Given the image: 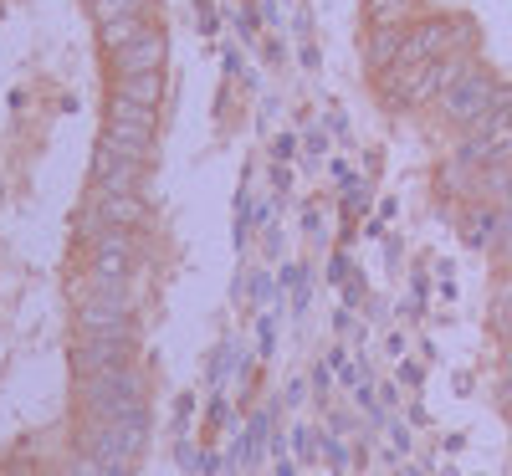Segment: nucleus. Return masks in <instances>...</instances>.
Here are the masks:
<instances>
[{
  "mask_svg": "<svg viewBox=\"0 0 512 476\" xmlns=\"http://www.w3.org/2000/svg\"><path fill=\"white\" fill-rule=\"evenodd\" d=\"M497 231H502V205H466L461 210V241L466 246H477V251H487V246H497Z\"/></svg>",
  "mask_w": 512,
  "mask_h": 476,
  "instance_id": "7",
  "label": "nucleus"
},
{
  "mask_svg": "<svg viewBox=\"0 0 512 476\" xmlns=\"http://www.w3.org/2000/svg\"><path fill=\"white\" fill-rule=\"evenodd\" d=\"M144 159H149V154H134V149H123V144H113V139H98L93 185H98V190H139Z\"/></svg>",
  "mask_w": 512,
  "mask_h": 476,
  "instance_id": "4",
  "label": "nucleus"
},
{
  "mask_svg": "<svg viewBox=\"0 0 512 476\" xmlns=\"http://www.w3.org/2000/svg\"><path fill=\"white\" fill-rule=\"evenodd\" d=\"M98 31H103V47H108V52H118V47H128V41H134V36L144 31V11L118 16V21H103Z\"/></svg>",
  "mask_w": 512,
  "mask_h": 476,
  "instance_id": "12",
  "label": "nucleus"
},
{
  "mask_svg": "<svg viewBox=\"0 0 512 476\" xmlns=\"http://www.w3.org/2000/svg\"><path fill=\"white\" fill-rule=\"evenodd\" d=\"M88 11H93V21L103 26V21H118V16L144 11V0H88Z\"/></svg>",
  "mask_w": 512,
  "mask_h": 476,
  "instance_id": "14",
  "label": "nucleus"
},
{
  "mask_svg": "<svg viewBox=\"0 0 512 476\" xmlns=\"http://www.w3.org/2000/svg\"><path fill=\"white\" fill-rule=\"evenodd\" d=\"M415 0H369V26H410Z\"/></svg>",
  "mask_w": 512,
  "mask_h": 476,
  "instance_id": "13",
  "label": "nucleus"
},
{
  "mask_svg": "<svg viewBox=\"0 0 512 476\" xmlns=\"http://www.w3.org/2000/svg\"><path fill=\"white\" fill-rule=\"evenodd\" d=\"M159 108H144V103H128V98H108V128H103V139L123 144V149H134V154H149L154 144V118Z\"/></svg>",
  "mask_w": 512,
  "mask_h": 476,
  "instance_id": "3",
  "label": "nucleus"
},
{
  "mask_svg": "<svg viewBox=\"0 0 512 476\" xmlns=\"http://www.w3.org/2000/svg\"><path fill=\"white\" fill-rule=\"evenodd\" d=\"M118 98H128V103H144V108H159V98H164V77L159 72H139V77H118V88H113Z\"/></svg>",
  "mask_w": 512,
  "mask_h": 476,
  "instance_id": "11",
  "label": "nucleus"
},
{
  "mask_svg": "<svg viewBox=\"0 0 512 476\" xmlns=\"http://www.w3.org/2000/svg\"><path fill=\"white\" fill-rule=\"evenodd\" d=\"M128 262H134V246H128V231H103V241L93 246V277L123 282Z\"/></svg>",
  "mask_w": 512,
  "mask_h": 476,
  "instance_id": "8",
  "label": "nucleus"
},
{
  "mask_svg": "<svg viewBox=\"0 0 512 476\" xmlns=\"http://www.w3.org/2000/svg\"><path fill=\"white\" fill-rule=\"evenodd\" d=\"M77 369H88V374H108L123 364V338H93V343H82V349L72 354Z\"/></svg>",
  "mask_w": 512,
  "mask_h": 476,
  "instance_id": "10",
  "label": "nucleus"
},
{
  "mask_svg": "<svg viewBox=\"0 0 512 476\" xmlns=\"http://www.w3.org/2000/svg\"><path fill=\"white\" fill-rule=\"evenodd\" d=\"M436 103H441L446 123H456V128H472V123L492 118V108H497V82H492L482 67H466V77L456 82V88H446Z\"/></svg>",
  "mask_w": 512,
  "mask_h": 476,
  "instance_id": "1",
  "label": "nucleus"
},
{
  "mask_svg": "<svg viewBox=\"0 0 512 476\" xmlns=\"http://www.w3.org/2000/svg\"><path fill=\"white\" fill-rule=\"evenodd\" d=\"M400 52H405V26H374L369 47H364V57H369V72L395 67V62H400Z\"/></svg>",
  "mask_w": 512,
  "mask_h": 476,
  "instance_id": "9",
  "label": "nucleus"
},
{
  "mask_svg": "<svg viewBox=\"0 0 512 476\" xmlns=\"http://www.w3.org/2000/svg\"><path fill=\"white\" fill-rule=\"evenodd\" d=\"M108 62H113V72L118 77H139V72H159L164 67V31L154 26H144L128 47H118V52H108Z\"/></svg>",
  "mask_w": 512,
  "mask_h": 476,
  "instance_id": "6",
  "label": "nucleus"
},
{
  "mask_svg": "<svg viewBox=\"0 0 512 476\" xmlns=\"http://www.w3.org/2000/svg\"><path fill=\"white\" fill-rule=\"evenodd\" d=\"M88 221L103 231H134V226H144V200H139V190H98L93 185Z\"/></svg>",
  "mask_w": 512,
  "mask_h": 476,
  "instance_id": "5",
  "label": "nucleus"
},
{
  "mask_svg": "<svg viewBox=\"0 0 512 476\" xmlns=\"http://www.w3.org/2000/svg\"><path fill=\"white\" fill-rule=\"evenodd\" d=\"M461 159L466 164H512V113H492L472 128H461Z\"/></svg>",
  "mask_w": 512,
  "mask_h": 476,
  "instance_id": "2",
  "label": "nucleus"
}]
</instances>
